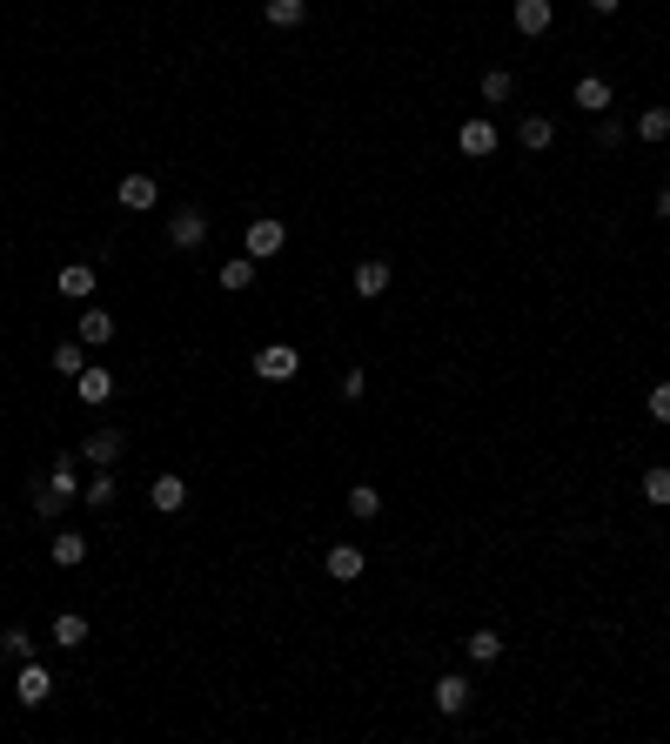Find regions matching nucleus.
<instances>
[{
    "label": "nucleus",
    "mask_w": 670,
    "mask_h": 744,
    "mask_svg": "<svg viewBox=\"0 0 670 744\" xmlns=\"http://www.w3.org/2000/svg\"><path fill=\"white\" fill-rule=\"evenodd\" d=\"M255 376H262V383H295V376H302V349H295V342L255 349Z\"/></svg>",
    "instance_id": "obj_1"
},
{
    "label": "nucleus",
    "mask_w": 670,
    "mask_h": 744,
    "mask_svg": "<svg viewBox=\"0 0 670 744\" xmlns=\"http://www.w3.org/2000/svg\"><path fill=\"white\" fill-rule=\"evenodd\" d=\"M289 248V222H275V215H255L242 235V255H255V262H268V255H282Z\"/></svg>",
    "instance_id": "obj_2"
},
{
    "label": "nucleus",
    "mask_w": 670,
    "mask_h": 744,
    "mask_svg": "<svg viewBox=\"0 0 670 744\" xmlns=\"http://www.w3.org/2000/svg\"><path fill=\"white\" fill-rule=\"evenodd\" d=\"M510 21H516V34L543 41V34L557 27V7H550V0H516V7H510Z\"/></svg>",
    "instance_id": "obj_3"
},
{
    "label": "nucleus",
    "mask_w": 670,
    "mask_h": 744,
    "mask_svg": "<svg viewBox=\"0 0 670 744\" xmlns=\"http://www.w3.org/2000/svg\"><path fill=\"white\" fill-rule=\"evenodd\" d=\"M168 242H175L181 255H195V248L208 242V215H201V208H175V222H168Z\"/></svg>",
    "instance_id": "obj_4"
},
{
    "label": "nucleus",
    "mask_w": 670,
    "mask_h": 744,
    "mask_svg": "<svg viewBox=\"0 0 670 744\" xmlns=\"http://www.w3.org/2000/svg\"><path fill=\"white\" fill-rule=\"evenodd\" d=\"M121 450H128V443H121V429H88V436H81V456H88L94 470H114Z\"/></svg>",
    "instance_id": "obj_5"
},
{
    "label": "nucleus",
    "mask_w": 670,
    "mask_h": 744,
    "mask_svg": "<svg viewBox=\"0 0 670 744\" xmlns=\"http://www.w3.org/2000/svg\"><path fill=\"white\" fill-rule=\"evenodd\" d=\"M456 148H463L469 161H490V155H496V121H483V114H476V121H463V128H456Z\"/></svg>",
    "instance_id": "obj_6"
},
{
    "label": "nucleus",
    "mask_w": 670,
    "mask_h": 744,
    "mask_svg": "<svg viewBox=\"0 0 670 744\" xmlns=\"http://www.w3.org/2000/svg\"><path fill=\"white\" fill-rule=\"evenodd\" d=\"M47 691H54V677H47V664H34V657H27L21 671H14V698H21L27 711H34V704H47Z\"/></svg>",
    "instance_id": "obj_7"
},
{
    "label": "nucleus",
    "mask_w": 670,
    "mask_h": 744,
    "mask_svg": "<svg viewBox=\"0 0 670 744\" xmlns=\"http://www.w3.org/2000/svg\"><path fill=\"white\" fill-rule=\"evenodd\" d=\"M322 570H329V577H335V584H356V577H362V570H369V557H362V550H356V543H335V550H329V557H322Z\"/></svg>",
    "instance_id": "obj_8"
},
{
    "label": "nucleus",
    "mask_w": 670,
    "mask_h": 744,
    "mask_svg": "<svg viewBox=\"0 0 670 744\" xmlns=\"http://www.w3.org/2000/svg\"><path fill=\"white\" fill-rule=\"evenodd\" d=\"M114 195H121V208H128V215H148V208H155V175H121V188H114Z\"/></svg>",
    "instance_id": "obj_9"
},
{
    "label": "nucleus",
    "mask_w": 670,
    "mask_h": 744,
    "mask_svg": "<svg viewBox=\"0 0 670 744\" xmlns=\"http://www.w3.org/2000/svg\"><path fill=\"white\" fill-rule=\"evenodd\" d=\"M570 101H577L583 114H610V101H617V94H610V81H603V74H583L577 88H570Z\"/></svg>",
    "instance_id": "obj_10"
},
{
    "label": "nucleus",
    "mask_w": 670,
    "mask_h": 744,
    "mask_svg": "<svg viewBox=\"0 0 670 744\" xmlns=\"http://www.w3.org/2000/svg\"><path fill=\"white\" fill-rule=\"evenodd\" d=\"M148 503H155L161 517H175L181 503H188V483H181L175 470H168V476H155V483H148Z\"/></svg>",
    "instance_id": "obj_11"
},
{
    "label": "nucleus",
    "mask_w": 670,
    "mask_h": 744,
    "mask_svg": "<svg viewBox=\"0 0 670 744\" xmlns=\"http://www.w3.org/2000/svg\"><path fill=\"white\" fill-rule=\"evenodd\" d=\"M436 711H443V718H463L469 711V677H436Z\"/></svg>",
    "instance_id": "obj_12"
},
{
    "label": "nucleus",
    "mask_w": 670,
    "mask_h": 744,
    "mask_svg": "<svg viewBox=\"0 0 670 744\" xmlns=\"http://www.w3.org/2000/svg\"><path fill=\"white\" fill-rule=\"evenodd\" d=\"M74 396H81L88 409H101L114 396V369H81V376H74Z\"/></svg>",
    "instance_id": "obj_13"
},
{
    "label": "nucleus",
    "mask_w": 670,
    "mask_h": 744,
    "mask_svg": "<svg viewBox=\"0 0 670 744\" xmlns=\"http://www.w3.org/2000/svg\"><path fill=\"white\" fill-rule=\"evenodd\" d=\"M516 141H523L530 155H543V148L557 141V121H550V114H523V121H516Z\"/></svg>",
    "instance_id": "obj_14"
},
{
    "label": "nucleus",
    "mask_w": 670,
    "mask_h": 744,
    "mask_svg": "<svg viewBox=\"0 0 670 744\" xmlns=\"http://www.w3.org/2000/svg\"><path fill=\"white\" fill-rule=\"evenodd\" d=\"M47 557H54V564H61V570L88 564V537H81V530H61V537L47 543Z\"/></svg>",
    "instance_id": "obj_15"
},
{
    "label": "nucleus",
    "mask_w": 670,
    "mask_h": 744,
    "mask_svg": "<svg viewBox=\"0 0 670 744\" xmlns=\"http://www.w3.org/2000/svg\"><path fill=\"white\" fill-rule=\"evenodd\" d=\"M255 269H262V262H255V255H235V262H222V269H215V282H222L228 295H242L248 282H255Z\"/></svg>",
    "instance_id": "obj_16"
},
{
    "label": "nucleus",
    "mask_w": 670,
    "mask_h": 744,
    "mask_svg": "<svg viewBox=\"0 0 670 744\" xmlns=\"http://www.w3.org/2000/svg\"><path fill=\"white\" fill-rule=\"evenodd\" d=\"M54 644H61V651H81V644H88V617H81V610H61V617H54Z\"/></svg>",
    "instance_id": "obj_17"
},
{
    "label": "nucleus",
    "mask_w": 670,
    "mask_h": 744,
    "mask_svg": "<svg viewBox=\"0 0 670 744\" xmlns=\"http://www.w3.org/2000/svg\"><path fill=\"white\" fill-rule=\"evenodd\" d=\"M262 21L268 27H302L309 21V0H262Z\"/></svg>",
    "instance_id": "obj_18"
},
{
    "label": "nucleus",
    "mask_w": 670,
    "mask_h": 744,
    "mask_svg": "<svg viewBox=\"0 0 670 744\" xmlns=\"http://www.w3.org/2000/svg\"><path fill=\"white\" fill-rule=\"evenodd\" d=\"M349 282H356V295H369V302H376V295H389V262H356V275H349Z\"/></svg>",
    "instance_id": "obj_19"
},
{
    "label": "nucleus",
    "mask_w": 670,
    "mask_h": 744,
    "mask_svg": "<svg viewBox=\"0 0 670 744\" xmlns=\"http://www.w3.org/2000/svg\"><path fill=\"white\" fill-rule=\"evenodd\" d=\"M463 651H469V664H496V657H503V637L483 624V631H469V637H463Z\"/></svg>",
    "instance_id": "obj_20"
},
{
    "label": "nucleus",
    "mask_w": 670,
    "mask_h": 744,
    "mask_svg": "<svg viewBox=\"0 0 670 744\" xmlns=\"http://www.w3.org/2000/svg\"><path fill=\"white\" fill-rule=\"evenodd\" d=\"M54 289H61L67 302H88V295H94V269H81V262H74V269L54 275Z\"/></svg>",
    "instance_id": "obj_21"
},
{
    "label": "nucleus",
    "mask_w": 670,
    "mask_h": 744,
    "mask_svg": "<svg viewBox=\"0 0 670 744\" xmlns=\"http://www.w3.org/2000/svg\"><path fill=\"white\" fill-rule=\"evenodd\" d=\"M349 517H356V523L382 517V490H376V483H356V490H349Z\"/></svg>",
    "instance_id": "obj_22"
},
{
    "label": "nucleus",
    "mask_w": 670,
    "mask_h": 744,
    "mask_svg": "<svg viewBox=\"0 0 670 744\" xmlns=\"http://www.w3.org/2000/svg\"><path fill=\"white\" fill-rule=\"evenodd\" d=\"M81 342H88V349L114 342V316H108V309H81Z\"/></svg>",
    "instance_id": "obj_23"
},
{
    "label": "nucleus",
    "mask_w": 670,
    "mask_h": 744,
    "mask_svg": "<svg viewBox=\"0 0 670 744\" xmlns=\"http://www.w3.org/2000/svg\"><path fill=\"white\" fill-rule=\"evenodd\" d=\"M47 483H54V490H61L67 496V503H74V496H81V470H74V456H54V470H47Z\"/></svg>",
    "instance_id": "obj_24"
},
{
    "label": "nucleus",
    "mask_w": 670,
    "mask_h": 744,
    "mask_svg": "<svg viewBox=\"0 0 670 744\" xmlns=\"http://www.w3.org/2000/svg\"><path fill=\"white\" fill-rule=\"evenodd\" d=\"M27 503H34V517H61V503H67V496L41 476V483H27Z\"/></svg>",
    "instance_id": "obj_25"
},
{
    "label": "nucleus",
    "mask_w": 670,
    "mask_h": 744,
    "mask_svg": "<svg viewBox=\"0 0 670 744\" xmlns=\"http://www.w3.org/2000/svg\"><path fill=\"white\" fill-rule=\"evenodd\" d=\"M510 94H516V74H510V68H490V74H483V101H490V108H503Z\"/></svg>",
    "instance_id": "obj_26"
},
{
    "label": "nucleus",
    "mask_w": 670,
    "mask_h": 744,
    "mask_svg": "<svg viewBox=\"0 0 670 744\" xmlns=\"http://www.w3.org/2000/svg\"><path fill=\"white\" fill-rule=\"evenodd\" d=\"M88 369V342H61L54 349V376H81Z\"/></svg>",
    "instance_id": "obj_27"
},
{
    "label": "nucleus",
    "mask_w": 670,
    "mask_h": 744,
    "mask_svg": "<svg viewBox=\"0 0 670 744\" xmlns=\"http://www.w3.org/2000/svg\"><path fill=\"white\" fill-rule=\"evenodd\" d=\"M81 503H88V510H108L114 503V470H101L94 483H81Z\"/></svg>",
    "instance_id": "obj_28"
},
{
    "label": "nucleus",
    "mask_w": 670,
    "mask_h": 744,
    "mask_svg": "<svg viewBox=\"0 0 670 744\" xmlns=\"http://www.w3.org/2000/svg\"><path fill=\"white\" fill-rule=\"evenodd\" d=\"M637 135H644V141H670V108H644V114H637Z\"/></svg>",
    "instance_id": "obj_29"
},
{
    "label": "nucleus",
    "mask_w": 670,
    "mask_h": 744,
    "mask_svg": "<svg viewBox=\"0 0 670 744\" xmlns=\"http://www.w3.org/2000/svg\"><path fill=\"white\" fill-rule=\"evenodd\" d=\"M0 657H7V664H27V657H34V637H27L21 624H14V631L0 637Z\"/></svg>",
    "instance_id": "obj_30"
},
{
    "label": "nucleus",
    "mask_w": 670,
    "mask_h": 744,
    "mask_svg": "<svg viewBox=\"0 0 670 744\" xmlns=\"http://www.w3.org/2000/svg\"><path fill=\"white\" fill-rule=\"evenodd\" d=\"M644 503H657V510L670 503V470H644Z\"/></svg>",
    "instance_id": "obj_31"
},
{
    "label": "nucleus",
    "mask_w": 670,
    "mask_h": 744,
    "mask_svg": "<svg viewBox=\"0 0 670 744\" xmlns=\"http://www.w3.org/2000/svg\"><path fill=\"white\" fill-rule=\"evenodd\" d=\"M597 148H624V121H610V114H597Z\"/></svg>",
    "instance_id": "obj_32"
},
{
    "label": "nucleus",
    "mask_w": 670,
    "mask_h": 744,
    "mask_svg": "<svg viewBox=\"0 0 670 744\" xmlns=\"http://www.w3.org/2000/svg\"><path fill=\"white\" fill-rule=\"evenodd\" d=\"M644 409L657 416V423H670V383H657V389H650V396H644Z\"/></svg>",
    "instance_id": "obj_33"
},
{
    "label": "nucleus",
    "mask_w": 670,
    "mask_h": 744,
    "mask_svg": "<svg viewBox=\"0 0 670 744\" xmlns=\"http://www.w3.org/2000/svg\"><path fill=\"white\" fill-rule=\"evenodd\" d=\"M590 7H597V14H617V7H624V0H590Z\"/></svg>",
    "instance_id": "obj_34"
},
{
    "label": "nucleus",
    "mask_w": 670,
    "mask_h": 744,
    "mask_svg": "<svg viewBox=\"0 0 670 744\" xmlns=\"http://www.w3.org/2000/svg\"><path fill=\"white\" fill-rule=\"evenodd\" d=\"M657 215H664V222H670V188H664V195H657Z\"/></svg>",
    "instance_id": "obj_35"
}]
</instances>
